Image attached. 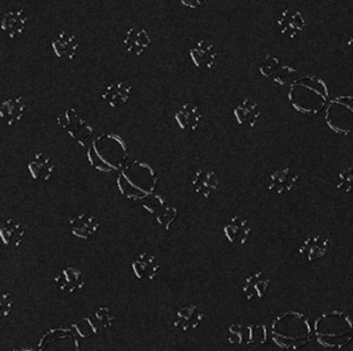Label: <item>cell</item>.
I'll list each match as a JSON object with an SVG mask.
<instances>
[{
	"mask_svg": "<svg viewBox=\"0 0 353 351\" xmlns=\"http://www.w3.org/2000/svg\"><path fill=\"white\" fill-rule=\"evenodd\" d=\"M180 3L187 7V8H191V10H197L200 8L201 6H204L207 3V0H180Z\"/></svg>",
	"mask_w": 353,
	"mask_h": 351,
	"instance_id": "cell-32",
	"label": "cell"
},
{
	"mask_svg": "<svg viewBox=\"0 0 353 351\" xmlns=\"http://www.w3.org/2000/svg\"><path fill=\"white\" fill-rule=\"evenodd\" d=\"M177 126L184 131H194L200 126L201 111L196 102H184L175 112Z\"/></svg>",
	"mask_w": 353,
	"mask_h": 351,
	"instance_id": "cell-20",
	"label": "cell"
},
{
	"mask_svg": "<svg viewBox=\"0 0 353 351\" xmlns=\"http://www.w3.org/2000/svg\"><path fill=\"white\" fill-rule=\"evenodd\" d=\"M74 330L50 329L39 343V351H80V341Z\"/></svg>",
	"mask_w": 353,
	"mask_h": 351,
	"instance_id": "cell-6",
	"label": "cell"
},
{
	"mask_svg": "<svg viewBox=\"0 0 353 351\" xmlns=\"http://www.w3.org/2000/svg\"><path fill=\"white\" fill-rule=\"evenodd\" d=\"M114 321L115 317L110 313V309L101 306L92 315L76 322L72 328L81 338H90L110 330Z\"/></svg>",
	"mask_w": 353,
	"mask_h": 351,
	"instance_id": "cell-4",
	"label": "cell"
},
{
	"mask_svg": "<svg viewBox=\"0 0 353 351\" xmlns=\"http://www.w3.org/2000/svg\"><path fill=\"white\" fill-rule=\"evenodd\" d=\"M347 45H348V49H350V52L353 54V33L348 37V41H347Z\"/></svg>",
	"mask_w": 353,
	"mask_h": 351,
	"instance_id": "cell-33",
	"label": "cell"
},
{
	"mask_svg": "<svg viewBox=\"0 0 353 351\" xmlns=\"http://www.w3.org/2000/svg\"><path fill=\"white\" fill-rule=\"evenodd\" d=\"M270 287V279L265 275V272L258 271L249 275L242 286L243 295L249 301H261L266 297Z\"/></svg>",
	"mask_w": 353,
	"mask_h": 351,
	"instance_id": "cell-10",
	"label": "cell"
},
{
	"mask_svg": "<svg viewBox=\"0 0 353 351\" xmlns=\"http://www.w3.org/2000/svg\"><path fill=\"white\" fill-rule=\"evenodd\" d=\"M142 206L150 215H154L157 218L161 211L167 208V202L164 201V198L161 195L151 194L150 197L145 198Z\"/></svg>",
	"mask_w": 353,
	"mask_h": 351,
	"instance_id": "cell-28",
	"label": "cell"
},
{
	"mask_svg": "<svg viewBox=\"0 0 353 351\" xmlns=\"http://www.w3.org/2000/svg\"><path fill=\"white\" fill-rule=\"evenodd\" d=\"M28 172L34 181L48 182L56 169V162L44 152H37L32 159L28 161Z\"/></svg>",
	"mask_w": 353,
	"mask_h": 351,
	"instance_id": "cell-13",
	"label": "cell"
},
{
	"mask_svg": "<svg viewBox=\"0 0 353 351\" xmlns=\"http://www.w3.org/2000/svg\"><path fill=\"white\" fill-rule=\"evenodd\" d=\"M131 268H132L134 275L139 280L152 281L157 279L158 273L161 271V264H159L157 256L145 253V254H141L132 262Z\"/></svg>",
	"mask_w": 353,
	"mask_h": 351,
	"instance_id": "cell-18",
	"label": "cell"
},
{
	"mask_svg": "<svg viewBox=\"0 0 353 351\" xmlns=\"http://www.w3.org/2000/svg\"><path fill=\"white\" fill-rule=\"evenodd\" d=\"M12 351H33V350H31V349H17V350H12Z\"/></svg>",
	"mask_w": 353,
	"mask_h": 351,
	"instance_id": "cell-34",
	"label": "cell"
},
{
	"mask_svg": "<svg viewBox=\"0 0 353 351\" xmlns=\"http://www.w3.org/2000/svg\"><path fill=\"white\" fill-rule=\"evenodd\" d=\"M331 247V240L323 235L310 237L301 244L299 254L305 257L308 263L316 262L323 256L327 255L328 250Z\"/></svg>",
	"mask_w": 353,
	"mask_h": 351,
	"instance_id": "cell-19",
	"label": "cell"
},
{
	"mask_svg": "<svg viewBox=\"0 0 353 351\" xmlns=\"http://www.w3.org/2000/svg\"><path fill=\"white\" fill-rule=\"evenodd\" d=\"M129 156L128 145L112 134H102L92 143L88 152L90 165L99 172H118L125 167Z\"/></svg>",
	"mask_w": 353,
	"mask_h": 351,
	"instance_id": "cell-1",
	"label": "cell"
},
{
	"mask_svg": "<svg viewBox=\"0 0 353 351\" xmlns=\"http://www.w3.org/2000/svg\"><path fill=\"white\" fill-rule=\"evenodd\" d=\"M26 235V228L21 224H19L14 220H6L3 221L0 227V238L6 246L17 247L21 244Z\"/></svg>",
	"mask_w": 353,
	"mask_h": 351,
	"instance_id": "cell-27",
	"label": "cell"
},
{
	"mask_svg": "<svg viewBox=\"0 0 353 351\" xmlns=\"http://www.w3.org/2000/svg\"><path fill=\"white\" fill-rule=\"evenodd\" d=\"M219 177L213 171L209 169H197L191 180L193 191L205 198L210 197L212 193L216 192L219 189Z\"/></svg>",
	"mask_w": 353,
	"mask_h": 351,
	"instance_id": "cell-24",
	"label": "cell"
},
{
	"mask_svg": "<svg viewBox=\"0 0 353 351\" xmlns=\"http://www.w3.org/2000/svg\"><path fill=\"white\" fill-rule=\"evenodd\" d=\"M80 47V41L74 33L60 31L52 40L53 53L61 60H73Z\"/></svg>",
	"mask_w": 353,
	"mask_h": 351,
	"instance_id": "cell-16",
	"label": "cell"
},
{
	"mask_svg": "<svg viewBox=\"0 0 353 351\" xmlns=\"http://www.w3.org/2000/svg\"><path fill=\"white\" fill-rule=\"evenodd\" d=\"M177 218V209L175 206H170L167 205V208L161 211V214L157 217V222L161 224V227L165 231H170L171 224L175 222Z\"/></svg>",
	"mask_w": 353,
	"mask_h": 351,
	"instance_id": "cell-30",
	"label": "cell"
},
{
	"mask_svg": "<svg viewBox=\"0 0 353 351\" xmlns=\"http://www.w3.org/2000/svg\"><path fill=\"white\" fill-rule=\"evenodd\" d=\"M26 110L27 102L23 96H10L3 102L0 107V116L7 123V126L12 127L21 120Z\"/></svg>",
	"mask_w": 353,
	"mask_h": 351,
	"instance_id": "cell-23",
	"label": "cell"
},
{
	"mask_svg": "<svg viewBox=\"0 0 353 351\" xmlns=\"http://www.w3.org/2000/svg\"><path fill=\"white\" fill-rule=\"evenodd\" d=\"M259 72L263 77L270 78L278 85H286L290 78L296 73L294 67L282 64L278 57H274L272 54L266 56V58L259 66Z\"/></svg>",
	"mask_w": 353,
	"mask_h": 351,
	"instance_id": "cell-8",
	"label": "cell"
},
{
	"mask_svg": "<svg viewBox=\"0 0 353 351\" xmlns=\"http://www.w3.org/2000/svg\"><path fill=\"white\" fill-rule=\"evenodd\" d=\"M336 188L340 192L353 193V167L340 172Z\"/></svg>",
	"mask_w": 353,
	"mask_h": 351,
	"instance_id": "cell-29",
	"label": "cell"
},
{
	"mask_svg": "<svg viewBox=\"0 0 353 351\" xmlns=\"http://www.w3.org/2000/svg\"><path fill=\"white\" fill-rule=\"evenodd\" d=\"M233 115L241 127L253 128L256 127L258 119L261 116V109L254 99L248 96L234 106Z\"/></svg>",
	"mask_w": 353,
	"mask_h": 351,
	"instance_id": "cell-14",
	"label": "cell"
},
{
	"mask_svg": "<svg viewBox=\"0 0 353 351\" xmlns=\"http://www.w3.org/2000/svg\"><path fill=\"white\" fill-rule=\"evenodd\" d=\"M268 338L266 325L234 323L228 329V341L232 345H265Z\"/></svg>",
	"mask_w": 353,
	"mask_h": 351,
	"instance_id": "cell-5",
	"label": "cell"
},
{
	"mask_svg": "<svg viewBox=\"0 0 353 351\" xmlns=\"http://www.w3.org/2000/svg\"><path fill=\"white\" fill-rule=\"evenodd\" d=\"M14 306V301H12V296L11 293H4L0 299V312H1V319H6Z\"/></svg>",
	"mask_w": 353,
	"mask_h": 351,
	"instance_id": "cell-31",
	"label": "cell"
},
{
	"mask_svg": "<svg viewBox=\"0 0 353 351\" xmlns=\"http://www.w3.org/2000/svg\"><path fill=\"white\" fill-rule=\"evenodd\" d=\"M152 40L150 33L145 28L141 27H132L126 32L123 39V44L128 49V52L134 56H142L145 49L151 45Z\"/></svg>",
	"mask_w": 353,
	"mask_h": 351,
	"instance_id": "cell-25",
	"label": "cell"
},
{
	"mask_svg": "<svg viewBox=\"0 0 353 351\" xmlns=\"http://www.w3.org/2000/svg\"><path fill=\"white\" fill-rule=\"evenodd\" d=\"M298 181H299V176L296 175V172L289 167H283L272 173L269 178L268 188L270 192L283 195L286 193L294 191Z\"/></svg>",
	"mask_w": 353,
	"mask_h": 351,
	"instance_id": "cell-12",
	"label": "cell"
},
{
	"mask_svg": "<svg viewBox=\"0 0 353 351\" xmlns=\"http://www.w3.org/2000/svg\"><path fill=\"white\" fill-rule=\"evenodd\" d=\"M224 234L230 243L242 246L249 240L252 234V227L246 220H243L240 215H234L229 218V221L225 224Z\"/></svg>",
	"mask_w": 353,
	"mask_h": 351,
	"instance_id": "cell-21",
	"label": "cell"
},
{
	"mask_svg": "<svg viewBox=\"0 0 353 351\" xmlns=\"http://www.w3.org/2000/svg\"><path fill=\"white\" fill-rule=\"evenodd\" d=\"M28 23V17L26 15L24 10H14L4 14L1 20V30L7 34L8 39H17L24 32Z\"/></svg>",
	"mask_w": 353,
	"mask_h": 351,
	"instance_id": "cell-26",
	"label": "cell"
},
{
	"mask_svg": "<svg viewBox=\"0 0 353 351\" xmlns=\"http://www.w3.org/2000/svg\"><path fill=\"white\" fill-rule=\"evenodd\" d=\"M190 56L196 67L203 70H210L216 64V60L219 57V50L212 41L200 40L190 50Z\"/></svg>",
	"mask_w": 353,
	"mask_h": 351,
	"instance_id": "cell-9",
	"label": "cell"
},
{
	"mask_svg": "<svg viewBox=\"0 0 353 351\" xmlns=\"http://www.w3.org/2000/svg\"><path fill=\"white\" fill-rule=\"evenodd\" d=\"M132 85L126 81H112L102 90V99L109 103L110 107H121L126 105L131 98Z\"/></svg>",
	"mask_w": 353,
	"mask_h": 351,
	"instance_id": "cell-11",
	"label": "cell"
},
{
	"mask_svg": "<svg viewBox=\"0 0 353 351\" xmlns=\"http://www.w3.org/2000/svg\"><path fill=\"white\" fill-rule=\"evenodd\" d=\"M158 181L159 178L152 167L142 161H134L122 169L117 185L126 198L138 201L150 197L155 191Z\"/></svg>",
	"mask_w": 353,
	"mask_h": 351,
	"instance_id": "cell-2",
	"label": "cell"
},
{
	"mask_svg": "<svg viewBox=\"0 0 353 351\" xmlns=\"http://www.w3.org/2000/svg\"><path fill=\"white\" fill-rule=\"evenodd\" d=\"M54 283L60 292L73 293L83 287L85 277H83L82 271L79 268L65 267L54 276Z\"/></svg>",
	"mask_w": 353,
	"mask_h": 351,
	"instance_id": "cell-22",
	"label": "cell"
},
{
	"mask_svg": "<svg viewBox=\"0 0 353 351\" xmlns=\"http://www.w3.org/2000/svg\"><path fill=\"white\" fill-rule=\"evenodd\" d=\"M70 233L80 240H90L99 228V222L89 213H80L69 220Z\"/></svg>",
	"mask_w": 353,
	"mask_h": 351,
	"instance_id": "cell-15",
	"label": "cell"
},
{
	"mask_svg": "<svg viewBox=\"0 0 353 351\" xmlns=\"http://www.w3.org/2000/svg\"><path fill=\"white\" fill-rule=\"evenodd\" d=\"M204 319L203 312L196 305H185L177 309L176 315L174 317V326L180 332H192L199 328L201 321Z\"/></svg>",
	"mask_w": 353,
	"mask_h": 351,
	"instance_id": "cell-17",
	"label": "cell"
},
{
	"mask_svg": "<svg viewBox=\"0 0 353 351\" xmlns=\"http://www.w3.org/2000/svg\"><path fill=\"white\" fill-rule=\"evenodd\" d=\"M278 27L283 36L289 39H295L299 33L305 31V17L301 12V10L294 7H286L282 10L281 15L278 17Z\"/></svg>",
	"mask_w": 353,
	"mask_h": 351,
	"instance_id": "cell-7",
	"label": "cell"
},
{
	"mask_svg": "<svg viewBox=\"0 0 353 351\" xmlns=\"http://www.w3.org/2000/svg\"><path fill=\"white\" fill-rule=\"evenodd\" d=\"M57 123L70 136L72 140L85 147L94 135L93 126L85 120L76 107L70 106L57 116Z\"/></svg>",
	"mask_w": 353,
	"mask_h": 351,
	"instance_id": "cell-3",
	"label": "cell"
}]
</instances>
